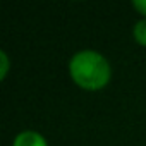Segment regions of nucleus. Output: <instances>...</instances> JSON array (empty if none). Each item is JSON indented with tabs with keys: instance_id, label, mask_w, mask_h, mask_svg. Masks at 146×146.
I'll list each match as a JSON object with an SVG mask.
<instances>
[{
	"instance_id": "20e7f679",
	"label": "nucleus",
	"mask_w": 146,
	"mask_h": 146,
	"mask_svg": "<svg viewBox=\"0 0 146 146\" xmlns=\"http://www.w3.org/2000/svg\"><path fill=\"white\" fill-rule=\"evenodd\" d=\"M0 60H2V72H0V76L5 78L7 74V69H9V60H7V55L5 52H0Z\"/></svg>"
},
{
	"instance_id": "39448f33",
	"label": "nucleus",
	"mask_w": 146,
	"mask_h": 146,
	"mask_svg": "<svg viewBox=\"0 0 146 146\" xmlns=\"http://www.w3.org/2000/svg\"><path fill=\"white\" fill-rule=\"evenodd\" d=\"M132 5H134L137 11H141L143 14H146V0H134Z\"/></svg>"
},
{
	"instance_id": "f03ea898",
	"label": "nucleus",
	"mask_w": 146,
	"mask_h": 146,
	"mask_svg": "<svg viewBox=\"0 0 146 146\" xmlns=\"http://www.w3.org/2000/svg\"><path fill=\"white\" fill-rule=\"evenodd\" d=\"M12 146H46V141L41 134H38L35 131H24V132L17 134Z\"/></svg>"
},
{
	"instance_id": "f257e3e1",
	"label": "nucleus",
	"mask_w": 146,
	"mask_h": 146,
	"mask_svg": "<svg viewBox=\"0 0 146 146\" xmlns=\"http://www.w3.org/2000/svg\"><path fill=\"white\" fill-rule=\"evenodd\" d=\"M69 72L74 83L84 90H100L110 79V65L107 58L93 50H83L72 55Z\"/></svg>"
},
{
	"instance_id": "7ed1b4c3",
	"label": "nucleus",
	"mask_w": 146,
	"mask_h": 146,
	"mask_svg": "<svg viewBox=\"0 0 146 146\" xmlns=\"http://www.w3.org/2000/svg\"><path fill=\"white\" fill-rule=\"evenodd\" d=\"M134 38L137 43L146 45V19H141L134 26Z\"/></svg>"
}]
</instances>
